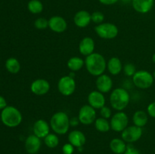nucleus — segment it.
I'll use <instances>...</instances> for the list:
<instances>
[{"label":"nucleus","instance_id":"1","mask_svg":"<svg viewBox=\"0 0 155 154\" xmlns=\"http://www.w3.org/2000/svg\"><path fill=\"white\" fill-rule=\"evenodd\" d=\"M85 66L89 74L98 77L105 72L107 69V61L102 54L94 52L86 57Z\"/></svg>","mask_w":155,"mask_h":154},{"label":"nucleus","instance_id":"2","mask_svg":"<svg viewBox=\"0 0 155 154\" xmlns=\"http://www.w3.org/2000/svg\"><path fill=\"white\" fill-rule=\"evenodd\" d=\"M109 100L112 108L117 111H123L130 104V95L127 89L117 88L112 91Z\"/></svg>","mask_w":155,"mask_h":154},{"label":"nucleus","instance_id":"3","mask_svg":"<svg viewBox=\"0 0 155 154\" xmlns=\"http://www.w3.org/2000/svg\"><path fill=\"white\" fill-rule=\"evenodd\" d=\"M50 127L55 134L63 135L69 131L70 118L65 112L59 111L54 113L50 119Z\"/></svg>","mask_w":155,"mask_h":154},{"label":"nucleus","instance_id":"4","mask_svg":"<svg viewBox=\"0 0 155 154\" xmlns=\"http://www.w3.org/2000/svg\"><path fill=\"white\" fill-rule=\"evenodd\" d=\"M22 119L23 116L20 110L13 106H7L2 110L1 120L5 126L9 128L18 127Z\"/></svg>","mask_w":155,"mask_h":154},{"label":"nucleus","instance_id":"5","mask_svg":"<svg viewBox=\"0 0 155 154\" xmlns=\"http://www.w3.org/2000/svg\"><path fill=\"white\" fill-rule=\"evenodd\" d=\"M154 76L150 72L144 69L136 71L133 76V82L136 87L140 89H148L153 85Z\"/></svg>","mask_w":155,"mask_h":154},{"label":"nucleus","instance_id":"6","mask_svg":"<svg viewBox=\"0 0 155 154\" xmlns=\"http://www.w3.org/2000/svg\"><path fill=\"white\" fill-rule=\"evenodd\" d=\"M95 32L100 38L103 39H113L119 33L118 27L112 23H104L96 25Z\"/></svg>","mask_w":155,"mask_h":154},{"label":"nucleus","instance_id":"7","mask_svg":"<svg viewBox=\"0 0 155 154\" xmlns=\"http://www.w3.org/2000/svg\"><path fill=\"white\" fill-rule=\"evenodd\" d=\"M77 87L74 78L68 75H64L58 82V91L64 96H71L74 93Z\"/></svg>","mask_w":155,"mask_h":154},{"label":"nucleus","instance_id":"8","mask_svg":"<svg viewBox=\"0 0 155 154\" xmlns=\"http://www.w3.org/2000/svg\"><path fill=\"white\" fill-rule=\"evenodd\" d=\"M129 123V117L124 111H117L110 118V128L116 132H122Z\"/></svg>","mask_w":155,"mask_h":154},{"label":"nucleus","instance_id":"9","mask_svg":"<svg viewBox=\"0 0 155 154\" xmlns=\"http://www.w3.org/2000/svg\"><path fill=\"white\" fill-rule=\"evenodd\" d=\"M78 119L80 123L84 125H89L95 122L96 119V111L95 109L89 104L83 105L80 107L78 113Z\"/></svg>","mask_w":155,"mask_h":154},{"label":"nucleus","instance_id":"10","mask_svg":"<svg viewBox=\"0 0 155 154\" xmlns=\"http://www.w3.org/2000/svg\"><path fill=\"white\" fill-rule=\"evenodd\" d=\"M142 128L138 127L136 125H130L127 126L124 131L121 132V138L128 143H133L138 141L142 136Z\"/></svg>","mask_w":155,"mask_h":154},{"label":"nucleus","instance_id":"11","mask_svg":"<svg viewBox=\"0 0 155 154\" xmlns=\"http://www.w3.org/2000/svg\"><path fill=\"white\" fill-rule=\"evenodd\" d=\"M50 83L44 79H37L32 82L30 85V91L37 96H43L50 90Z\"/></svg>","mask_w":155,"mask_h":154},{"label":"nucleus","instance_id":"12","mask_svg":"<svg viewBox=\"0 0 155 154\" xmlns=\"http://www.w3.org/2000/svg\"><path fill=\"white\" fill-rule=\"evenodd\" d=\"M87 100L89 105H90L95 110H100L104 106H105L106 100L104 94L98 90L91 91L88 95Z\"/></svg>","mask_w":155,"mask_h":154},{"label":"nucleus","instance_id":"13","mask_svg":"<svg viewBox=\"0 0 155 154\" xmlns=\"http://www.w3.org/2000/svg\"><path fill=\"white\" fill-rule=\"evenodd\" d=\"M48 28L54 33H61L68 28V23L63 17L55 15L48 20Z\"/></svg>","mask_w":155,"mask_h":154},{"label":"nucleus","instance_id":"14","mask_svg":"<svg viewBox=\"0 0 155 154\" xmlns=\"http://www.w3.org/2000/svg\"><path fill=\"white\" fill-rule=\"evenodd\" d=\"M97 90L101 93H107L113 88V80L107 74H102L97 77L95 81Z\"/></svg>","mask_w":155,"mask_h":154},{"label":"nucleus","instance_id":"15","mask_svg":"<svg viewBox=\"0 0 155 154\" xmlns=\"http://www.w3.org/2000/svg\"><path fill=\"white\" fill-rule=\"evenodd\" d=\"M50 124H48L45 119H38L33 124V134L39 138L44 139L50 133Z\"/></svg>","mask_w":155,"mask_h":154},{"label":"nucleus","instance_id":"16","mask_svg":"<svg viewBox=\"0 0 155 154\" xmlns=\"http://www.w3.org/2000/svg\"><path fill=\"white\" fill-rule=\"evenodd\" d=\"M25 149L29 154H36L42 146L41 138L35 134H31L27 137L25 140Z\"/></svg>","mask_w":155,"mask_h":154},{"label":"nucleus","instance_id":"17","mask_svg":"<svg viewBox=\"0 0 155 154\" xmlns=\"http://www.w3.org/2000/svg\"><path fill=\"white\" fill-rule=\"evenodd\" d=\"M95 41L92 38L86 36L82 39V40L79 44V51L80 54L83 56L90 55L91 54L95 52Z\"/></svg>","mask_w":155,"mask_h":154},{"label":"nucleus","instance_id":"18","mask_svg":"<svg viewBox=\"0 0 155 154\" xmlns=\"http://www.w3.org/2000/svg\"><path fill=\"white\" fill-rule=\"evenodd\" d=\"M92 21L91 14L86 10H80L75 14L74 17V22L79 28H85Z\"/></svg>","mask_w":155,"mask_h":154},{"label":"nucleus","instance_id":"19","mask_svg":"<svg viewBox=\"0 0 155 154\" xmlns=\"http://www.w3.org/2000/svg\"><path fill=\"white\" fill-rule=\"evenodd\" d=\"M68 141L74 147H83L86 141V137L84 133L80 130H74L68 134Z\"/></svg>","mask_w":155,"mask_h":154},{"label":"nucleus","instance_id":"20","mask_svg":"<svg viewBox=\"0 0 155 154\" xmlns=\"http://www.w3.org/2000/svg\"><path fill=\"white\" fill-rule=\"evenodd\" d=\"M132 5L136 12L147 14L154 7V0H133Z\"/></svg>","mask_w":155,"mask_h":154},{"label":"nucleus","instance_id":"21","mask_svg":"<svg viewBox=\"0 0 155 154\" xmlns=\"http://www.w3.org/2000/svg\"><path fill=\"white\" fill-rule=\"evenodd\" d=\"M123 64L120 59L117 57H110L107 62V69L111 75H117L123 70Z\"/></svg>","mask_w":155,"mask_h":154},{"label":"nucleus","instance_id":"22","mask_svg":"<svg viewBox=\"0 0 155 154\" xmlns=\"http://www.w3.org/2000/svg\"><path fill=\"white\" fill-rule=\"evenodd\" d=\"M127 144L122 138H114L110 142V149L115 154H124Z\"/></svg>","mask_w":155,"mask_h":154},{"label":"nucleus","instance_id":"23","mask_svg":"<svg viewBox=\"0 0 155 154\" xmlns=\"http://www.w3.org/2000/svg\"><path fill=\"white\" fill-rule=\"evenodd\" d=\"M148 113L143 110H137L133 116V122L135 125L140 128H143L146 125L148 121Z\"/></svg>","mask_w":155,"mask_h":154},{"label":"nucleus","instance_id":"24","mask_svg":"<svg viewBox=\"0 0 155 154\" xmlns=\"http://www.w3.org/2000/svg\"><path fill=\"white\" fill-rule=\"evenodd\" d=\"M68 69L72 72H77L85 66V60L80 57H72L68 60L67 63Z\"/></svg>","mask_w":155,"mask_h":154},{"label":"nucleus","instance_id":"25","mask_svg":"<svg viewBox=\"0 0 155 154\" xmlns=\"http://www.w3.org/2000/svg\"><path fill=\"white\" fill-rule=\"evenodd\" d=\"M94 123H95V128L99 132L106 133L110 131V129H111L110 122L108 121V119H104V118H98L95 119Z\"/></svg>","mask_w":155,"mask_h":154},{"label":"nucleus","instance_id":"26","mask_svg":"<svg viewBox=\"0 0 155 154\" xmlns=\"http://www.w3.org/2000/svg\"><path fill=\"white\" fill-rule=\"evenodd\" d=\"M5 68L11 73L16 74L21 69V63L15 57H10L5 61Z\"/></svg>","mask_w":155,"mask_h":154},{"label":"nucleus","instance_id":"27","mask_svg":"<svg viewBox=\"0 0 155 154\" xmlns=\"http://www.w3.org/2000/svg\"><path fill=\"white\" fill-rule=\"evenodd\" d=\"M27 9L33 14H39L43 11V4L39 0H30L27 3Z\"/></svg>","mask_w":155,"mask_h":154},{"label":"nucleus","instance_id":"28","mask_svg":"<svg viewBox=\"0 0 155 154\" xmlns=\"http://www.w3.org/2000/svg\"><path fill=\"white\" fill-rule=\"evenodd\" d=\"M44 143L48 148H55L59 144V137L57 134H49L44 138Z\"/></svg>","mask_w":155,"mask_h":154},{"label":"nucleus","instance_id":"29","mask_svg":"<svg viewBox=\"0 0 155 154\" xmlns=\"http://www.w3.org/2000/svg\"><path fill=\"white\" fill-rule=\"evenodd\" d=\"M34 27L37 30H44L48 27V21L45 18H39L34 21Z\"/></svg>","mask_w":155,"mask_h":154},{"label":"nucleus","instance_id":"30","mask_svg":"<svg viewBox=\"0 0 155 154\" xmlns=\"http://www.w3.org/2000/svg\"><path fill=\"white\" fill-rule=\"evenodd\" d=\"M123 71L127 76L133 77L137 70H136V66L133 63H128L124 65L123 67Z\"/></svg>","mask_w":155,"mask_h":154},{"label":"nucleus","instance_id":"31","mask_svg":"<svg viewBox=\"0 0 155 154\" xmlns=\"http://www.w3.org/2000/svg\"><path fill=\"white\" fill-rule=\"evenodd\" d=\"M91 19L93 23H95L96 25L100 24H102L104 20V15L102 12L101 11H94L93 13L91 14Z\"/></svg>","mask_w":155,"mask_h":154},{"label":"nucleus","instance_id":"32","mask_svg":"<svg viewBox=\"0 0 155 154\" xmlns=\"http://www.w3.org/2000/svg\"><path fill=\"white\" fill-rule=\"evenodd\" d=\"M100 115H101V117L104 118V119H110L112 116L111 110L110 109V107L104 106L102 108L100 109Z\"/></svg>","mask_w":155,"mask_h":154},{"label":"nucleus","instance_id":"33","mask_svg":"<svg viewBox=\"0 0 155 154\" xmlns=\"http://www.w3.org/2000/svg\"><path fill=\"white\" fill-rule=\"evenodd\" d=\"M74 152V146L71 143H67L62 146L63 154H73Z\"/></svg>","mask_w":155,"mask_h":154},{"label":"nucleus","instance_id":"34","mask_svg":"<svg viewBox=\"0 0 155 154\" xmlns=\"http://www.w3.org/2000/svg\"><path fill=\"white\" fill-rule=\"evenodd\" d=\"M147 113L151 117L155 118V101L148 104V107H147Z\"/></svg>","mask_w":155,"mask_h":154},{"label":"nucleus","instance_id":"35","mask_svg":"<svg viewBox=\"0 0 155 154\" xmlns=\"http://www.w3.org/2000/svg\"><path fill=\"white\" fill-rule=\"evenodd\" d=\"M124 154H140L139 151L132 145H127V149Z\"/></svg>","mask_w":155,"mask_h":154},{"label":"nucleus","instance_id":"36","mask_svg":"<svg viewBox=\"0 0 155 154\" xmlns=\"http://www.w3.org/2000/svg\"><path fill=\"white\" fill-rule=\"evenodd\" d=\"M100 3L104 5H112L117 2L119 0H98Z\"/></svg>","mask_w":155,"mask_h":154},{"label":"nucleus","instance_id":"37","mask_svg":"<svg viewBox=\"0 0 155 154\" xmlns=\"http://www.w3.org/2000/svg\"><path fill=\"white\" fill-rule=\"evenodd\" d=\"M80 123V121H79L78 117H73L72 119H70V124H71V126L75 127L77 125H78V124Z\"/></svg>","mask_w":155,"mask_h":154},{"label":"nucleus","instance_id":"38","mask_svg":"<svg viewBox=\"0 0 155 154\" xmlns=\"http://www.w3.org/2000/svg\"><path fill=\"white\" fill-rule=\"evenodd\" d=\"M7 107V102L2 96H0V110H2Z\"/></svg>","mask_w":155,"mask_h":154},{"label":"nucleus","instance_id":"39","mask_svg":"<svg viewBox=\"0 0 155 154\" xmlns=\"http://www.w3.org/2000/svg\"><path fill=\"white\" fill-rule=\"evenodd\" d=\"M121 1L123 2H124V3H128V2H132V1H133V0H121Z\"/></svg>","mask_w":155,"mask_h":154},{"label":"nucleus","instance_id":"40","mask_svg":"<svg viewBox=\"0 0 155 154\" xmlns=\"http://www.w3.org/2000/svg\"><path fill=\"white\" fill-rule=\"evenodd\" d=\"M152 60H153V62L155 63V53L153 54V56H152Z\"/></svg>","mask_w":155,"mask_h":154},{"label":"nucleus","instance_id":"41","mask_svg":"<svg viewBox=\"0 0 155 154\" xmlns=\"http://www.w3.org/2000/svg\"><path fill=\"white\" fill-rule=\"evenodd\" d=\"M153 76H154V80H155V70H154V74H153Z\"/></svg>","mask_w":155,"mask_h":154}]
</instances>
